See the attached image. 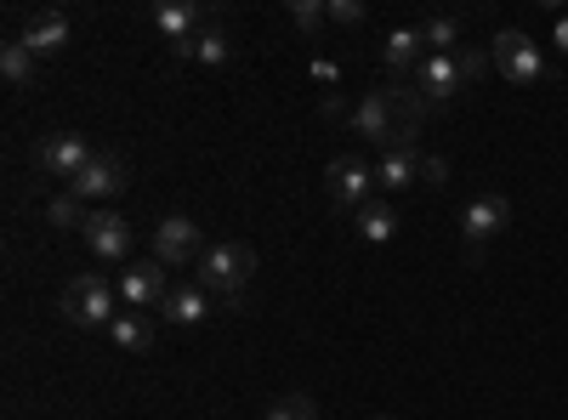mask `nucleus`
I'll return each instance as SVG.
<instances>
[{
	"label": "nucleus",
	"mask_w": 568,
	"mask_h": 420,
	"mask_svg": "<svg viewBox=\"0 0 568 420\" xmlns=\"http://www.w3.org/2000/svg\"><path fill=\"white\" fill-rule=\"evenodd\" d=\"M347 125H353V136H364V143H375V148H415V125H404V114L387 98V85L364 91L358 109L347 114Z\"/></svg>",
	"instance_id": "f257e3e1"
},
{
	"label": "nucleus",
	"mask_w": 568,
	"mask_h": 420,
	"mask_svg": "<svg viewBox=\"0 0 568 420\" xmlns=\"http://www.w3.org/2000/svg\"><path fill=\"white\" fill-rule=\"evenodd\" d=\"M63 318L80 324V330H109V324L120 318V285H109V278H98V273H80L63 290Z\"/></svg>",
	"instance_id": "f03ea898"
},
{
	"label": "nucleus",
	"mask_w": 568,
	"mask_h": 420,
	"mask_svg": "<svg viewBox=\"0 0 568 420\" xmlns=\"http://www.w3.org/2000/svg\"><path fill=\"white\" fill-rule=\"evenodd\" d=\"M251 273H256V250L240 245V239H222L200 256V285L216 290V296H240L251 285Z\"/></svg>",
	"instance_id": "7ed1b4c3"
},
{
	"label": "nucleus",
	"mask_w": 568,
	"mask_h": 420,
	"mask_svg": "<svg viewBox=\"0 0 568 420\" xmlns=\"http://www.w3.org/2000/svg\"><path fill=\"white\" fill-rule=\"evenodd\" d=\"M489 52H495V69H500L511 85H535V80H546V58H540V45H535L524 29H500Z\"/></svg>",
	"instance_id": "20e7f679"
},
{
	"label": "nucleus",
	"mask_w": 568,
	"mask_h": 420,
	"mask_svg": "<svg viewBox=\"0 0 568 420\" xmlns=\"http://www.w3.org/2000/svg\"><path fill=\"white\" fill-rule=\"evenodd\" d=\"M324 188H329V199H336L342 211L358 216L369 205V188H382V182H375V171L358 154H336V160H329V171H324Z\"/></svg>",
	"instance_id": "39448f33"
},
{
	"label": "nucleus",
	"mask_w": 568,
	"mask_h": 420,
	"mask_svg": "<svg viewBox=\"0 0 568 420\" xmlns=\"http://www.w3.org/2000/svg\"><path fill=\"white\" fill-rule=\"evenodd\" d=\"M91 160H98V154H91V143H85L80 131H52V136L34 148V165H40L45 176H58V182H74Z\"/></svg>",
	"instance_id": "423d86ee"
},
{
	"label": "nucleus",
	"mask_w": 568,
	"mask_h": 420,
	"mask_svg": "<svg viewBox=\"0 0 568 420\" xmlns=\"http://www.w3.org/2000/svg\"><path fill=\"white\" fill-rule=\"evenodd\" d=\"M171 285H165V262H125L120 273V301L131 313H149V307H165Z\"/></svg>",
	"instance_id": "0eeeda50"
},
{
	"label": "nucleus",
	"mask_w": 568,
	"mask_h": 420,
	"mask_svg": "<svg viewBox=\"0 0 568 420\" xmlns=\"http://www.w3.org/2000/svg\"><path fill=\"white\" fill-rule=\"evenodd\" d=\"M205 250H200V222L194 216H165L160 227H154V262H171V267H182V262H200Z\"/></svg>",
	"instance_id": "6e6552de"
},
{
	"label": "nucleus",
	"mask_w": 568,
	"mask_h": 420,
	"mask_svg": "<svg viewBox=\"0 0 568 420\" xmlns=\"http://www.w3.org/2000/svg\"><path fill=\"white\" fill-rule=\"evenodd\" d=\"M69 194L85 205V199H114V194H125V160L120 154H98L74 182H69Z\"/></svg>",
	"instance_id": "1a4fd4ad"
},
{
	"label": "nucleus",
	"mask_w": 568,
	"mask_h": 420,
	"mask_svg": "<svg viewBox=\"0 0 568 420\" xmlns=\"http://www.w3.org/2000/svg\"><path fill=\"white\" fill-rule=\"evenodd\" d=\"M80 233H85V245L98 250L103 262H125L131 256V227H125L120 211H91Z\"/></svg>",
	"instance_id": "9d476101"
},
{
	"label": "nucleus",
	"mask_w": 568,
	"mask_h": 420,
	"mask_svg": "<svg viewBox=\"0 0 568 420\" xmlns=\"http://www.w3.org/2000/svg\"><path fill=\"white\" fill-rule=\"evenodd\" d=\"M69 40H74V23H69L63 12H52V7H45V12H34V18L23 23V45H29L34 58H58Z\"/></svg>",
	"instance_id": "9b49d317"
},
{
	"label": "nucleus",
	"mask_w": 568,
	"mask_h": 420,
	"mask_svg": "<svg viewBox=\"0 0 568 420\" xmlns=\"http://www.w3.org/2000/svg\"><path fill=\"white\" fill-rule=\"evenodd\" d=\"M511 222V205L500 199V194H478L466 205V216H460V227H466V245H478L484 250V239H495V233Z\"/></svg>",
	"instance_id": "f8f14e48"
},
{
	"label": "nucleus",
	"mask_w": 568,
	"mask_h": 420,
	"mask_svg": "<svg viewBox=\"0 0 568 420\" xmlns=\"http://www.w3.org/2000/svg\"><path fill=\"white\" fill-rule=\"evenodd\" d=\"M460 85H466V80H460V63H455V58H433V52L420 58V69H415V91H420L426 103H449Z\"/></svg>",
	"instance_id": "ddd939ff"
},
{
	"label": "nucleus",
	"mask_w": 568,
	"mask_h": 420,
	"mask_svg": "<svg viewBox=\"0 0 568 420\" xmlns=\"http://www.w3.org/2000/svg\"><path fill=\"white\" fill-rule=\"evenodd\" d=\"M160 313H165L171 324H187V330H194V324L211 318V290H205V285H171V296H165Z\"/></svg>",
	"instance_id": "4468645a"
},
{
	"label": "nucleus",
	"mask_w": 568,
	"mask_h": 420,
	"mask_svg": "<svg viewBox=\"0 0 568 420\" xmlns=\"http://www.w3.org/2000/svg\"><path fill=\"white\" fill-rule=\"evenodd\" d=\"M375 182H382V188H415L420 182V154L415 148H382V165H375Z\"/></svg>",
	"instance_id": "2eb2a0df"
},
{
	"label": "nucleus",
	"mask_w": 568,
	"mask_h": 420,
	"mask_svg": "<svg viewBox=\"0 0 568 420\" xmlns=\"http://www.w3.org/2000/svg\"><path fill=\"white\" fill-rule=\"evenodd\" d=\"M205 12L200 7H187V0H160L154 7V29L171 40V45H182V40H194V23H200Z\"/></svg>",
	"instance_id": "dca6fc26"
},
{
	"label": "nucleus",
	"mask_w": 568,
	"mask_h": 420,
	"mask_svg": "<svg viewBox=\"0 0 568 420\" xmlns=\"http://www.w3.org/2000/svg\"><path fill=\"white\" fill-rule=\"evenodd\" d=\"M353 227H358V239H364V245H387L393 233H398V211L382 205V199H369V205L353 216Z\"/></svg>",
	"instance_id": "f3484780"
},
{
	"label": "nucleus",
	"mask_w": 568,
	"mask_h": 420,
	"mask_svg": "<svg viewBox=\"0 0 568 420\" xmlns=\"http://www.w3.org/2000/svg\"><path fill=\"white\" fill-rule=\"evenodd\" d=\"M109 336H114V347H120V352H149V347H154V318H142V313H120V318L109 324Z\"/></svg>",
	"instance_id": "a211bd4d"
},
{
	"label": "nucleus",
	"mask_w": 568,
	"mask_h": 420,
	"mask_svg": "<svg viewBox=\"0 0 568 420\" xmlns=\"http://www.w3.org/2000/svg\"><path fill=\"white\" fill-rule=\"evenodd\" d=\"M420 29H393L387 34V45H382V63L393 69V74H404V69H420Z\"/></svg>",
	"instance_id": "6ab92c4d"
},
{
	"label": "nucleus",
	"mask_w": 568,
	"mask_h": 420,
	"mask_svg": "<svg viewBox=\"0 0 568 420\" xmlns=\"http://www.w3.org/2000/svg\"><path fill=\"white\" fill-rule=\"evenodd\" d=\"M0 74H7V85H29V80H34V52H29L23 40L0 45Z\"/></svg>",
	"instance_id": "aec40b11"
},
{
	"label": "nucleus",
	"mask_w": 568,
	"mask_h": 420,
	"mask_svg": "<svg viewBox=\"0 0 568 420\" xmlns=\"http://www.w3.org/2000/svg\"><path fill=\"white\" fill-rule=\"evenodd\" d=\"M420 40L433 45V58H455V52H460V45H455V40H460V23H455V18H426V23H420Z\"/></svg>",
	"instance_id": "412c9836"
},
{
	"label": "nucleus",
	"mask_w": 568,
	"mask_h": 420,
	"mask_svg": "<svg viewBox=\"0 0 568 420\" xmlns=\"http://www.w3.org/2000/svg\"><path fill=\"white\" fill-rule=\"evenodd\" d=\"M171 58H200V63H227V40L211 29V34H194V40H182L171 45Z\"/></svg>",
	"instance_id": "4be33fe9"
},
{
	"label": "nucleus",
	"mask_w": 568,
	"mask_h": 420,
	"mask_svg": "<svg viewBox=\"0 0 568 420\" xmlns=\"http://www.w3.org/2000/svg\"><path fill=\"white\" fill-rule=\"evenodd\" d=\"M45 222L63 227V233H74V227H85V211H80V199H74V194H58L52 205H45Z\"/></svg>",
	"instance_id": "5701e85b"
},
{
	"label": "nucleus",
	"mask_w": 568,
	"mask_h": 420,
	"mask_svg": "<svg viewBox=\"0 0 568 420\" xmlns=\"http://www.w3.org/2000/svg\"><path fill=\"white\" fill-rule=\"evenodd\" d=\"M267 420H318V409H313V398H302V392H284V398H273Z\"/></svg>",
	"instance_id": "b1692460"
},
{
	"label": "nucleus",
	"mask_w": 568,
	"mask_h": 420,
	"mask_svg": "<svg viewBox=\"0 0 568 420\" xmlns=\"http://www.w3.org/2000/svg\"><path fill=\"white\" fill-rule=\"evenodd\" d=\"M291 23L307 29V34H318L329 23V7H324V0H291Z\"/></svg>",
	"instance_id": "393cba45"
},
{
	"label": "nucleus",
	"mask_w": 568,
	"mask_h": 420,
	"mask_svg": "<svg viewBox=\"0 0 568 420\" xmlns=\"http://www.w3.org/2000/svg\"><path fill=\"white\" fill-rule=\"evenodd\" d=\"M455 63H460V80H478V74L489 69V58L478 52V45H460V52H455Z\"/></svg>",
	"instance_id": "a878e982"
},
{
	"label": "nucleus",
	"mask_w": 568,
	"mask_h": 420,
	"mask_svg": "<svg viewBox=\"0 0 568 420\" xmlns=\"http://www.w3.org/2000/svg\"><path fill=\"white\" fill-rule=\"evenodd\" d=\"M420 182H426V188H444V182H449V160L420 154Z\"/></svg>",
	"instance_id": "bb28decb"
},
{
	"label": "nucleus",
	"mask_w": 568,
	"mask_h": 420,
	"mask_svg": "<svg viewBox=\"0 0 568 420\" xmlns=\"http://www.w3.org/2000/svg\"><path fill=\"white\" fill-rule=\"evenodd\" d=\"M329 23L358 29V23H364V7H358V0H329Z\"/></svg>",
	"instance_id": "cd10ccee"
},
{
	"label": "nucleus",
	"mask_w": 568,
	"mask_h": 420,
	"mask_svg": "<svg viewBox=\"0 0 568 420\" xmlns=\"http://www.w3.org/2000/svg\"><path fill=\"white\" fill-rule=\"evenodd\" d=\"M313 80H318V85H336V80H342V69L329 63V58H313Z\"/></svg>",
	"instance_id": "c85d7f7f"
},
{
	"label": "nucleus",
	"mask_w": 568,
	"mask_h": 420,
	"mask_svg": "<svg viewBox=\"0 0 568 420\" xmlns=\"http://www.w3.org/2000/svg\"><path fill=\"white\" fill-rule=\"evenodd\" d=\"M557 45H562V52H568V18H557Z\"/></svg>",
	"instance_id": "c756f323"
},
{
	"label": "nucleus",
	"mask_w": 568,
	"mask_h": 420,
	"mask_svg": "<svg viewBox=\"0 0 568 420\" xmlns=\"http://www.w3.org/2000/svg\"><path fill=\"white\" fill-rule=\"evenodd\" d=\"M369 420H393V414H369Z\"/></svg>",
	"instance_id": "7c9ffc66"
}]
</instances>
